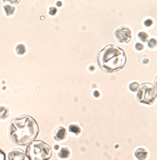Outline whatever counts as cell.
I'll return each instance as SVG.
<instances>
[{"mask_svg": "<svg viewBox=\"0 0 157 160\" xmlns=\"http://www.w3.org/2000/svg\"><path fill=\"white\" fill-rule=\"evenodd\" d=\"M24 151L20 149H14L9 153L8 160H25Z\"/></svg>", "mask_w": 157, "mask_h": 160, "instance_id": "obj_6", "label": "cell"}, {"mask_svg": "<svg viewBox=\"0 0 157 160\" xmlns=\"http://www.w3.org/2000/svg\"><path fill=\"white\" fill-rule=\"evenodd\" d=\"M25 154L29 160H49L52 152L48 144L42 140H35L27 145Z\"/></svg>", "mask_w": 157, "mask_h": 160, "instance_id": "obj_3", "label": "cell"}, {"mask_svg": "<svg viewBox=\"0 0 157 160\" xmlns=\"http://www.w3.org/2000/svg\"><path fill=\"white\" fill-rule=\"evenodd\" d=\"M139 86H140V85H139V84L138 82H134L131 83L129 84V88L131 91L135 92L137 91Z\"/></svg>", "mask_w": 157, "mask_h": 160, "instance_id": "obj_14", "label": "cell"}, {"mask_svg": "<svg viewBox=\"0 0 157 160\" xmlns=\"http://www.w3.org/2000/svg\"><path fill=\"white\" fill-rule=\"evenodd\" d=\"M39 130L36 120L29 115H21L11 122L9 134L10 138L14 144L26 146L37 138Z\"/></svg>", "mask_w": 157, "mask_h": 160, "instance_id": "obj_1", "label": "cell"}, {"mask_svg": "<svg viewBox=\"0 0 157 160\" xmlns=\"http://www.w3.org/2000/svg\"><path fill=\"white\" fill-rule=\"evenodd\" d=\"M138 36L141 41L143 42H146L148 39V37H149L148 34L145 33V32H140L138 34Z\"/></svg>", "mask_w": 157, "mask_h": 160, "instance_id": "obj_15", "label": "cell"}, {"mask_svg": "<svg viewBox=\"0 0 157 160\" xmlns=\"http://www.w3.org/2000/svg\"><path fill=\"white\" fill-rule=\"evenodd\" d=\"M157 98V88L149 83H144L139 86L136 98L139 103L152 105Z\"/></svg>", "mask_w": 157, "mask_h": 160, "instance_id": "obj_4", "label": "cell"}, {"mask_svg": "<svg viewBox=\"0 0 157 160\" xmlns=\"http://www.w3.org/2000/svg\"><path fill=\"white\" fill-rule=\"evenodd\" d=\"M67 136V131L65 128L58 127L55 129L53 138L57 141H62L66 139Z\"/></svg>", "mask_w": 157, "mask_h": 160, "instance_id": "obj_7", "label": "cell"}, {"mask_svg": "<svg viewBox=\"0 0 157 160\" xmlns=\"http://www.w3.org/2000/svg\"><path fill=\"white\" fill-rule=\"evenodd\" d=\"M96 93H95V92H94V96L95 97H96V95H97V97L99 96V92H98V91H96Z\"/></svg>", "mask_w": 157, "mask_h": 160, "instance_id": "obj_23", "label": "cell"}, {"mask_svg": "<svg viewBox=\"0 0 157 160\" xmlns=\"http://www.w3.org/2000/svg\"><path fill=\"white\" fill-rule=\"evenodd\" d=\"M49 14L51 16H54L57 12V9L55 7H50L49 8Z\"/></svg>", "mask_w": 157, "mask_h": 160, "instance_id": "obj_17", "label": "cell"}, {"mask_svg": "<svg viewBox=\"0 0 157 160\" xmlns=\"http://www.w3.org/2000/svg\"><path fill=\"white\" fill-rule=\"evenodd\" d=\"M3 8L7 16H11V15H13L15 9H16L15 7L9 4L5 5L4 6Z\"/></svg>", "mask_w": 157, "mask_h": 160, "instance_id": "obj_12", "label": "cell"}, {"mask_svg": "<svg viewBox=\"0 0 157 160\" xmlns=\"http://www.w3.org/2000/svg\"><path fill=\"white\" fill-rule=\"evenodd\" d=\"M97 64L103 72H117L124 67L127 57L124 51L115 44H109L101 50L97 56Z\"/></svg>", "mask_w": 157, "mask_h": 160, "instance_id": "obj_2", "label": "cell"}, {"mask_svg": "<svg viewBox=\"0 0 157 160\" xmlns=\"http://www.w3.org/2000/svg\"><path fill=\"white\" fill-rule=\"evenodd\" d=\"M71 155V152L67 147H62L58 154V157L62 159L68 158Z\"/></svg>", "mask_w": 157, "mask_h": 160, "instance_id": "obj_9", "label": "cell"}, {"mask_svg": "<svg viewBox=\"0 0 157 160\" xmlns=\"http://www.w3.org/2000/svg\"><path fill=\"white\" fill-rule=\"evenodd\" d=\"M0 160H6L5 154L0 150Z\"/></svg>", "mask_w": 157, "mask_h": 160, "instance_id": "obj_20", "label": "cell"}, {"mask_svg": "<svg viewBox=\"0 0 157 160\" xmlns=\"http://www.w3.org/2000/svg\"><path fill=\"white\" fill-rule=\"evenodd\" d=\"M148 152L146 149L143 148H139L134 152V156L138 160H145L148 158Z\"/></svg>", "mask_w": 157, "mask_h": 160, "instance_id": "obj_8", "label": "cell"}, {"mask_svg": "<svg viewBox=\"0 0 157 160\" xmlns=\"http://www.w3.org/2000/svg\"><path fill=\"white\" fill-rule=\"evenodd\" d=\"M59 145H57V144H56V145H55L54 146V148L55 150H58V149H59Z\"/></svg>", "mask_w": 157, "mask_h": 160, "instance_id": "obj_24", "label": "cell"}, {"mask_svg": "<svg viewBox=\"0 0 157 160\" xmlns=\"http://www.w3.org/2000/svg\"><path fill=\"white\" fill-rule=\"evenodd\" d=\"M153 21H152V20L150 19H148L147 20H145L144 22V25L146 27H149V26H151L153 24Z\"/></svg>", "mask_w": 157, "mask_h": 160, "instance_id": "obj_19", "label": "cell"}, {"mask_svg": "<svg viewBox=\"0 0 157 160\" xmlns=\"http://www.w3.org/2000/svg\"><path fill=\"white\" fill-rule=\"evenodd\" d=\"M115 36L118 42L120 43H127L132 39V32L131 30L126 26H122L116 30Z\"/></svg>", "mask_w": 157, "mask_h": 160, "instance_id": "obj_5", "label": "cell"}, {"mask_svg": "<svg viewBox=\"0 0 157 160\" xmlns=\"http://www.w3.org/2000/svg\"><path fill=\"white\" fill-rule=\"evenodd\" d=\"M9 111L6 106H0V120H3L8 118Z\"/></svg>", "mask_w": 157, "mask_h": 160, "instance_id": "obj_10", "label": "cell"}, {"mask_svg": "<svg viewBox=\"0 0 157 160\" xmlns=\"http://www.w3.org/2000/svg\"><path fill=\"white\" fill-rule=\"evenodd\" d=\"M56 5H57V6H58V7H61V6L62 5V3L61 2H58L56 3Z\"/></svg>", "mask_w": 157, "mask_h": 160, "instance_id": "obj_22", "label": "cell"}, {"mask_svg": "<svg viewBox=\"0 0 157 160\" xmlns=\"http://www.w3.org/2000/svg\"><path fill=\"white\" fill-rule=\"evenodd\" d=\"M135 48L137 50L141 51L144 48V46L140 43L137 42L135 44Z\"/></svg>", "mask_w": 157, "mask_h": 160, "instance_id": "obj_18", "label": "cell"}, {"mask_svg": "<svg viewBox=\"0 0 157 160\" xmlns=\"http://www.w3.org/2000/svg\"><path fill=\"white\" fill-rule=\"evenodd\" d=\"M157 45V41L155 39L152 38L149 40L148 42V46L149 48H154Z\"/></svg>", "mask_w": 157, "mask_h": 160, "instance_id": "obj_16", "label": "cell"}, {"mask_svg": "<svg viewBox=\"0 0 157 160\" xmlns=\"http://www.w3.org/2000/svg\"><path fill=\"white\" fill-rule=\"evenodd\" d=\"M15 51L18 55H23L26 52V48L23 44H19L17 46Z\"/></svg>", "mask_w": 157, "mask_h": 160, "instance_id": "obj_13", "label": "cell"}, {"mask_svg": "<svg viewBox=\"0 0 157 160\" xmlns=\"http://www.w3.org/2000/svg\"><path fill=\"white\" fill-rule=\"evenodd\" d=\"M68 130L76 135H78L81 132L80 127L78 124L70 125L68 127Z\"/></svg>", "mask_w": 157, "mask_h": 160, "instance_id": "obj_11", "label": "cell"}, {"mask_svg": "<svg viewBox=\"0 0 157 160\" xmlns=\"http://www.w3.org/2000/svg\"><path fill=\"white\" fill-rule=\"evenodd\" d=\"M149 59H148V58H144V59L143 60V61H142V62H143V63L144 64H148V63H149Z\"/></svg>", "mask_w": 157, "mask_h": 160, "instance_id": "obj_21", "label": "cell"}]
</instances>
